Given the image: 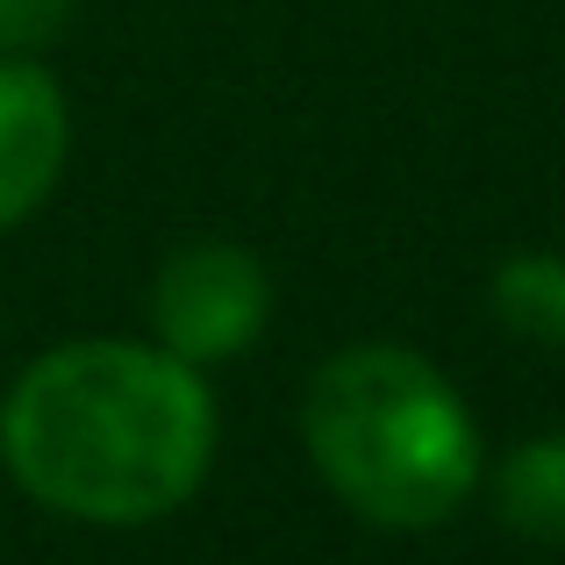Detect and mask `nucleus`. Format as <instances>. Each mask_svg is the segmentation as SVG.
<instances>
[{"label": "nucleus", "mask_w": 565, "mask_h": 565, "mask_svg": "<svg viewBox=\"0 0 565 565\" xmlns=\"http://www.w3.org/2000/svg\"><path fill=\"white\" fill-rule=\"evenodd\" d=\"M222 408L151 337H65L0 386V472L79 530H151L207 487Z\"/></svg>", "instance_id": "obj_1"}, {"label": "nucleus", "mask_w": 565, "mask_h": 565, "mask_svg": "<svg viewBox=\"0 0 565 565\" xmlns=\"http://www.w3.org/2000/svg\"><path fill=\"white\" fill-rule=\"evenodd\" d=\"M301 451L322 494L373 530H444L487 472L472 401L415 344H344L301 386Z\"/></svg>", "instance_id": "obj_2"}, {"label": "nucleus", "mask_w": 565, "mask_h": 565, "mask_svg": "<svg viewBox=\"0 0 565 565\" xmlns=\"http://www.w3.org/2000/svg\"><path fill=\"white\" fill-rule=\"evenodd\" d=\"M273 308H279V287L258 250L230 244V236H193V244L158 258L151 294H143V330L172 359L207 373V365L258 351L265 330H273Z\"/></svg>", "instance_id": "obj_3"}, {"label": "nucleus", "mask_w": 565, "mask_h": 565, "mask_svg": "<svg viewBox=\"0 0 565 565\" xmlns=\"http://www.w3.org/2000/svg\"><path fill=\"white\" fill-rule=\"evenodd\" d=\"M72 158V108L43 57L0 51V236L43 215Z\"/></svg>", "instance_id": "obj_4"}, {"label": "nucleus", "mask_w": 565, "mask_h": 565, "mask_svg": "<svg viewBox=\"0 0 565 565\" xmlns=\"http://www.w3.org/2000/svg\"><path fill=\"white\" fill-rule=\"evenodd\" d=\"M487 501H494V523L515 530L523 544H565V429L523 437L501 466L480 472Z\"/></svg>", "instance_id": "obj_5"}, {"label": "nucleus", "mask_w": 565, "mask_h": 565, "mask_svg": "<svg viewBox=\"0 0 565 565\" xmlns=\"http://www.w3.org/2000/svg\"><path fill=\"white\" fill-rule=\"evenodd\" d=\"M487 316L537 351H565V250H509L487 273Z\"/></svg>", "instance_id": "obj_6"}, {"label": "nucleus", "mask_w": 565, "mask_h": 565, "mask_svg": "<svg viewBox=\"0 0 565 565\" xmlns=\"http://www.w3.org/2000/svg\"><path fill=\"white\" fill-rule=\"evenodd\" d=\"M79 0H0V51L8 57H43L72 29Z\"/></svg>", "instance_id": "obj_7"}]
</instances>
